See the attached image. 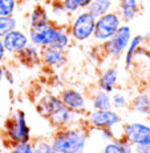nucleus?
Masks as SVG:
<instances>
[{"mask_svg": "<svg viewBox=\"0 0 150 153\" xmlns=\"http://www.w3.org/2000/svg\"><path fill=\"white\" fill-rule=\"evenodd\" d=\"M118 69L116 67H108L101 72L98 77V81H97V85H98V89H102L108 93H112L118 85Z\"/></svg>", "mask_w": 150, "mask_h": 153, "instance_id": "4468645a", "label": "nucleus"}, {"mask_svg": "<svg viewBox=\"0 0 150 153\" xmlns=\"http://www.w3.org/2000/svg\"><path fill=\"white\" fill-rule=\"evenodd\" d=\"M117 141H118V144L121 145L123 153H134V145L130 141L126 140L123 136H118L117 137Z\"/></svg>", "mask_w": 150, "mask_h": 153, "instance_id": "7c9ffc66", "label": "nucleus"}, {"mask_svg": "<svg viewBox=\"0 0 150 153\" xmlns=\"http://www.w3.org/2000/svg\"><path fill=\"white\" fill-rule=\"evenodd\" d=\"M142 44H145V36L142 35H133L130 39L128 48L125 51V57H123V65L126 69H132L134 65V56H136L137 49L140 48Z\"/></svg>", "mask_w": 150, "mask_h": 153, "instance_id": "a211bd4d", "label": "nucleus"}, {"mask_svg": "<svg viewBox=\"0 0 150 153\" xmlns=\"http://www.w3.org/2000/svg\"><path fill=\"white\" fill-rule=\"evenodd\" d=\"M116 11L118 12L122 23H129L137 17L140 12V3L138 0H118Z\"/></svg>", "mask_w": 150, "mask_h": 153, "instance_id": "2eb2a0df", "label": "nucleus"}, {"mask_svg": "<svg viewBox=\"0 0 150 153\" xmlns=\"http://www.w3.org/2000/svg\"><path fill=\"white\" fill-rule=\"evenodd\" d=\"M41 64L51 69H60L67 64V53L63 49H58L53 45L40 48Z\"/></svg>", "mask_w": 150, "mask_h": 153, "instance_id": "f8f14e48", "label": "nucleus"}, {"mask_svg": "<svg viewBox=\"0 0 150 153\" xmlns=\"http://www.w3.org/2000/svg\"><path fill=\"white\" fill-rule=\"evenodd\" d=\"M61 1H63V5H64V8H65V11L70 16L77 13L78 11H81L80 0H61Z\"/></svg>", "mask_w": 150, "mask_h": 153, "instance_id": "c85d7f7f", "label": "nucleus"}, {"mask_svg": "<svg viewBox=\"0 0 150 153\" xmlns=\"http://www.w3.org/2000/svg\"><path fill=\"white\" fill-rule=\"evenodd\" d=\"M28 22H29V25H37V24L47 23V22H51V16H49L48 8H47L43 3L33 4L31 12L28 15Z\"/></svg>", "mask_w": 150, "mask_h": 153, "instance_id": "aec40b11", "label": "nucleus"}, {"mask_svg": "<svg viewBox=\"0 0 150 153\" xmlns=\"http://www.w3.org/2000/svg\"><path fill=\"white\" fill-rule=\"evenodd\" d=\"M134 153H150V139L134 145Z\"/></svg>", "mask_w": 150, "mask_h": 153, "instance_id": "2f4dec72", "label": "nucleus"}, {"mask_svg": "<svg viewBox=\"0 0 150 153\" xmlns=\"http://www.w3.org/2000/svg\"><path fill=\"white\" fill-rule=\"evenodd\" d=\"M4 79L8 81V84H13L15 83V76H13L12 71L5 68V67H4Z\"/></svg>", "mask_w": 150, "mask_h": 153, "instance_id": "473e14b6", "label": "nucleus"}, {"mask_svg": "<svg viewBox=\"0 0 150 153\" xmlns=\"http://www.w3.org/2000/svg\"><path fill=\"white\" fill-rule=\"evenodd\" d=\"M146 89H148V93L150 95V76H149V79H148V85H146Z\"/></svg>", "mask_w": 150, "mask_h": 153, "instance_id": "4c0bfd02", "label": "nucleus"}, {"mask_svg": "<svg viewBox=\"0 0 150 153\" xmlns=\"http://www.w3.org/2000/svg\"><path fill=\"white\" fill-rule=\"evenodd\" d=\"M19 28V20L15 15L0 16V37H4L11 31Z\"/></svg>", "mask_w": 150, "mask_h": 153, "instance_id": "393cba45", "label": "nucleus"}, {"mask_svg": "<svg viewBox=\"0 0 150 153\" xmlns=\"http://www.w3.org/2000/svg\"><path fill=\"white\" fill-rule=\"evenodd\" d=\"M19 61L25 67H35L41 64L40 60V48L33 44H29L25 49H23L19 55H16Z\"/></svg>", "mask_w": 150, "mask_h": 153, "instance_id": "6ab92c4d", "label": "nucleus"}, {"mask_svg": "<svg viewBox=\"0 0 150 153\" xmlns=\"http://www.w3.org/2000/svg\"><path fill=\"white\" fill-rule=\"evenodd\" d=\"M121 136H123L133 145L150 139V124L143 121H133L121 125Z\"/></svg>", "mask_w": 150, "mask_h": 153, "instance_id": "6e6552de", "label": "nucleus"}, {"mask_svg": "<svg viewBox=\"0 0 150 153\" xmlns=\"http://www.w3.org/2000/svg\"><path fill=\"white\" fill-rule=\"evenodd\" d=\"M92 3V0H80V5H81V10H86L89 7V4Z\"/></svg>", "mask_w": 150, "mask_h": 153, "instance_id": "f704fd0d", "label": "nucleus"}, {"mask_svg": "<svg viewBox=\"0 0 150 153\" xmlns=\"http://www.w3.org/2000/svg\"><path fill=\"white\" fill-rule=\"evenodd\" d=\"M85 124L89 129H101L112 128L116 129L117 126L122 125V117L118 111L113 109H92L85 116Z\"/></svg>", "mask_w": 150, "mask_h": 153, "instance_id": "423d86ee", "label": "nucleus"}, {"mask_svg": "<svg viewBox=\"0 0 150 153\" xmlns=\"http://www.w3.org/2000/svg\"><path fill=\"white\" fill-rule=\"evenodd\" d=\"M24 1L33 3V4H39V3H43V1H45V0H24Z\"/></svg>", "mask_w": 150, "mask_h": 153, "instance_id": "e433bc0d", "label": "nucleus"}, {"mask_svg": "<svg viewBox=\"0 0 150 153\" xmlns=\"http://www.w3.org/2000/svg\"><path fill=\"white\" fill-rule=\"evenodd\" d=\"M19 7V0H0V16L15 15Z\"/></svg>", "mask_w": 150, "mask_h": 153, "instance_id": "bb28decb", "label": "nucleus"}, {"mask_svg": "<svg viewBox=\"0 0 150 153\" xmlns=\"http://www.w3.org/2000/svg\"><path fill=\"white\" fill-rule=\"evenodd\" d=\"M58 96H60L63 104L68 107L69 109L78 112V113H84L86 111L88 99L81 91L72 87H64L58 92Z\"/></svg>", "mask_w": 150, "mask_h": 153, "instance_id": "1a4fd4ad", "label": "nucleus"}, {"mask_svg": "<svg viewBox=\"0 0 150 153\" xmlns=\"http://www.w3.org/2000/svg\"><path fill=\"white\" fill-rule=\"evenodd\" d=\"M35 153H57L55 151V148L52 146L51 140L47 139H35L32 141Z\"/></svg>", "mask_w": 150, "mask_h": 153, "instance_id": "a878e982", "label": "nucleus"}, {"mask_svg": "<svg viewBox=\"0 0 150 153\" xmlns=\"http://www.w3.org/2000/svg\"><path fill=\"white\" fill-rule=\"evenodd\" d=\"M10 153H35V149L32 141H28V143L13 144L10 148Z\"/></svg>", "mask_w": 150, "mask_h": 153, "instance_id": "cd10ccee", "label": "nucleus"}, {"mask_svg": "<svg viewBox=\"0 0 150 153\" xmlns=\"http://www.w3.org/2000/svg\"><path fill=\"white\" fill-rule=\"evenodd\" d=\"M86 10L95 17H98L114 10V0H92Z\"/></svg>", "mask_w": 150, "mask_h": 153, "instance_id": "5701e85b", "label": "nucleus"}, {"mask_svg": "<svg viewBox=\"0 0 150 153\" xmlns=\"http://www.w3.org/2000/svg\"><path fill=\"white\" fill-rule=\"evenodd\" d=\"M4 80V65L0 64V83Z\"/></svg>", "mask_w": 150, "mask_h": 153, "instance_id": "c9c22d12", "label": "nucleus"}, {"mask_svg": "<svg viewBox=\"0 0 150 153\" xmlns=\"http://www.w3.org/2000/svg\"><path fill=\"white\" fill-rule=\"evenodd\" d=\"M82 153H84V152H82Z\"/></svg>", "mask_w": 150, "mask_h": 153, "instance_id": "a19ab883", "label": "nucleus"}, {"mask_svg": "<svg viewBox=\"0 0 150 153\" xmlns=\"http://www.w3.org/2000/svg\"><path fill=\"white\" fill-rule=\"evenodd\" d=\"M48 12L51 20L56 24H68L70 20V15L65 11L61 0H48Z\"/></svg>", "mask_w": 150, "mask_h": 153, "instance_id": "dca6fc26", "label": "nucleus"}, {"mask_svg": "<svg viewBox=\"0 0 150 153\" xmlns=\"http://www.w3.org/2000/svg\"><path fill=\"white\" fill-rule=\"evenodd\" d=\"M72 43H73V40H72V36H70L68 24H58L57 36H56L53 47H56L58 49H63V51H67L72 45Z\"/></svg>", "mask_w": 150, "mask_h": 153, "instance_id": "4be33fe9", "label": "nucleus"}, {"mask_svg": "<svg viewBox=\"0 0 150 153\" xmlns=\"http://www.w3.org/2000/svg\"><path fill=\"white\" fill-rule=\"evenodd\" d=\"M57 27L55 22H47L43 24L37 25H29L28 29V37L29 42L33 45L43 48V47L53 45L56 36H57Z\"/></svg>", "mask_w": 150, "mask_h": 153, "instance_id": "0eeeda50", "label": "nucleus"}, {"mask_svg": "<svg viewBox=\"0 0 150 153\" xmlns=\"http://www.w3.org/2000/svg\"><path fill=\"white\" fill-rule=\"evenodd\" d=\"M101 153H123V152H122V148H121V145L118 144L117 139H114L112 141L105 143V145H104V148H102Z\"/></svg>", "mask_w": 150, "mask_h": 153, "instance_id": "c756f323", "label": "nucleus"}, {"mask_svg": "<svg viewBox=\"0 0 150 153\" xmlns=\"http://www.w3.org/2000/svg\"><path fill=\"white\" fill-rule=\"evenodd\" d=\"M121 24H122V20L116 10L101 15V16L96 17L95 31H93L92 39L98 44L108 42L117 32V29L120 28Z\"/></svg>", "mask_w": 150, "mask_h": 153, "instance_id": "39448f33", "label": "nucleus"}, {"mask_svg": "<svg viewBox=\"0 0 150 153\" xmlns=\"http://www.w3.org/2000/svg\"><path fill=\"white\" fill-rule=\"evenodd\" d=\"M149 117H150V114H149Z\"/></svg>", "mask_w": 150, "mask_h": 153, "instance_id": "ea45409f", "label": "nucleus"}, {"mask_svg": "<svg viewBox=\"0 0 150 153\" xmlns=\"http://www.w3.org/2000/svg\"><path fill=\"white\" fill-rule=\"evenodd\" d=\"M63 104L60 96L56 95V93H44L43 96L39 99L36 104V109L39 112L40 116L48 119L49 114L53 112L56 108H58Z\"/></svg>", "mask_w": 150, "mask_h": 153, "instance_id": "ddd939ff", "label": "nucleus"}, {"mask_svg": "<svg viewBox=\"0 0 150 153\" xmlns=\"http://www.w3.org/2000/svg\"><path fill=\"white\" fill-rule=\"evenodd\" d=\"M110 99H112V108L116 111H122L129 108V102H130V99H129L128 93L125 91L121 89H114L113 92L110 93Z\"/></svg>", "mask_w": 150, "mask_h": 153, "instance_id": "b1692460", "label": "nucleus"}, {"mask_svg": "<svg viewBox=\"0 0 150 153\" xmlns=\"http://www.w3.org/2000/svg\"><path fill=\"white\" fill-rule=\"evenodd\" d=\"M1 39H3L5 51H7V55H13V56L19 55L23 49H25L31 44L28 33L20 28L11 31L10 33H7Z\"/></svg>", "mask_w": 150, "mask_h": 153, "instance_id": "9d476101", "label": "nucleus"}, {"mask_svg": "<svg viewBox=\"0 0 150 153\" xmlns=\"http://www.w3.org/2000/svg\"><path fill=\"white\" fill-rule=\"evenodd\" d=\"M129 108L133 112H136V113L149 116L150 114V95L148 93V91L138 92L133 99H130Z\"/></svg>", "mask_w": 150, "mask_h": 153, "instance_id": "f3484780", "label": "nucleus"}, {"mask_svg": "<svg viewBox=\"0 0 150 153\" xmlns=\"http://www.w3.org/2000/svg\"><path fill=\"white\" fill-rule=\"evenodd\" d=\"M90 104H92V109H110V93L105 92L102 89H96L90 96Z\"/></svg>", "mask_w": 150, "mask_h": 153, "instance_id": "412c9836", "label": "nucleus"}, {"mask_svg": "<svg viewBox=\"0 0 150 153\" xmlns=\"http://www.w3.org/2000/svg\"><path fill=\"white\" fill-rule=\"evenodd\" d=\"M81 114L78 112H75L72 109H69L68 107H65L64 104H61L58 108L49 114L48 120L55 128H61V126H68L73 124H78L81 123Z\"/></svg>", "mask_w": 150, "mask_h": 153, "instance_id": "9b49d317", "label": "nucleus"}, {"mask_svg": "<svg viewBox=\"0 0 150 153\" xmlns=\"http://www.w3.org/2000/svg\"><path fill=\"white\" fill-rule=\"evenodd\" d=\"M32 141V133L24 111L17 109L4 123V143L10 145Z\"/></svg>", "mask_w": 150, "mask_h": 153, "instance_id": "f03ea898", "label": "nucleus"}, {"mask_svg": "<svg viewBox=\"0 0 150 153\" xmlns=\"http://www.w3.org/2000/svg\"><path fill=\"white\" fill-rule=\"evenodd\" d=\"M133 36L132 32V27L128 23H122L117 32L110 37L108 42L101 44V52L104 53L105 57L110 59H120L125 53L126 48H128L130 39Z\"/></svg>", "mask_w": 150, "mask_h": 153, "instance_id": "20e7f679", "label": "nucleus"}, {"mask_svg": "<svg viewBox=\"0 0 150 153\" xmlns=\"http://www.w3.org/2000/svg\"><path fill=\"white\" fill-rule=\"evenodd\" d=\"M0 153H4V146H3L1 141H0Z\"/></svg>", "mask_w": 150, "mask_h": 153, "instance_id": "58836bf2", "label": "nucleus"}, {"mask_svg": "<svg viewBox=\"0 0 150 153\" xmlns=\"http://www.w3.org/2000/svg\"><path fill=\"white\" fill-rule=\"evenodd\" d=\"M89 140V128L86 124H73L56 128L51 139L52 146L57 153H82Z\"/></svg>", "mask_w": 150, "mask_h": 153, "instance_id": "f257e3e1", "label": "nucleus"}, {"mask_svg": "<svg viewBox=\"0 0 150 153\" xmlns=\"http://www.w3.org/2000/svg\"><path fill=\"white\" fill-rule=\"evenodd\" d=\"M7 59V51L4 48V44H3V39L0 37V64H3Z\"/></svg>", "mask_w": 150, "mask_h": 153, "instance_id": "72a5a7b5", "label": "nucleus"}, {"mask_svg": "<svg viewBox=\"0 0 150 153\" xmlns=\"http://www.w3.org/2000/svg\"><path fill=\"white\" fill-rule=\"evenodd\" d=\"M96 17L88 10H81L77 13L72 15L68 28L72 40L76 43H85L93 37Z\"/></svg>", "mask_w": 150, "mask_h": 153, "instance_id": "7ed1b4c3", "label": "nucleus"}]
</instances>
